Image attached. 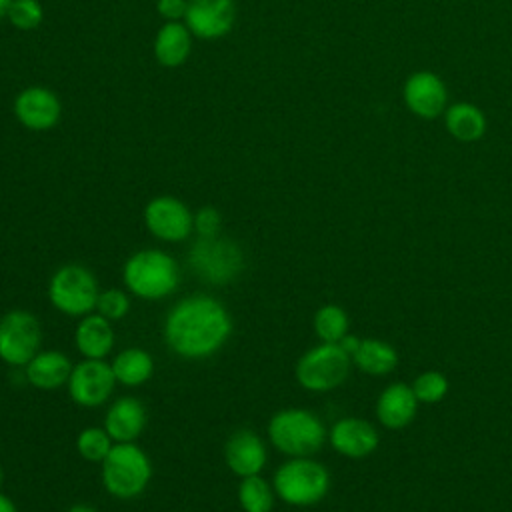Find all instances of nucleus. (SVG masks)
<instances>
[{"label": "nucleus", "mask_w": 512, "mask_h": 512, "mask_svg": "<svg viewBox=\"0 0 512 512\" xmlns=\"http://www.w3.org/2000/svg\"><path fill=\"white\" fill-rule=\"evenodd\" d=\"M228 308L210 294H188L174 302L162 324L164 344L182 360H204L232 336Z\"/></svg>", "instance_id": "obj_1"}, {"label": "nucleus", "mask_w": 512, "mask_h": 512, "mask_svg": "<svg viewBox=\"0 0 512 512\" xmlns=\"http://www.w3.org/2000/svg\"><path fill=\"white\" fill-rule=\"evenodd\" d=\"M122 280L130 296L158 302L180 286V266L172 254L160 248H142L130 254L122 266Z\"/></svg>", "instance_id": "obj_2"}, {"label": "nucleus", "mask_w": 512, "mask_h": 512, "mask_svg": "<svg viewBox=\"0 0 512 512\" xmlns=\"http://www.w3.org/2000/svg\"><path fill=\"white\" fill-rule=\"evenodd\" d=\"M270 444L292 456H312L328 440V432L318 414L306 408H282L272 414L266 426Z\"/></svg>", "instance_id": "obj_3"}, {"label": "nucleus", "mask_w": 512, "mask_h": 512, "mask_svg": "<svg viewBox=\"0 0 512 512\" xmlns=\"http://www.w3.org/2000/svg\"><path fill=\"white\" fill-rule=\"evenodd\" d=\"M272 486L284 504L306 508L324 500L330 490V472L312 456H292L276 468Z\"/></svg>", "instance_id": "obj_4"}, {"label": "nucleus", "mask_w": 512, "mask_h": 512, "mask_svg": "<svg viewBox=\"0 0 512 512\" xmlns=\"http://www.w3.org/2000/svg\"><path fill=\"white\" fill-rule=\"evenodd\" d=\"M100 478L110 496L118 500L136 498L152 480V460L136 442H114L102 460Z\"/></svg>", "instance_id": "obj_5"}, {"label": "nucleus", "mask_w": 512, "mask_h": 512, "mask_svg": "<svg viewBox=\"0 0 512 512\" xmlns=\"http://www.w3.org/2000/svg\"><path fill=\"white\" fill-rule=\"evenodd\" d=\"M46 294L50 304L60 314L70 318H82L96 310L100 286L94 272L86 266L62 264L50 276Z\"/></svg>", "instance_id": "obj_6"}, {"label": "nucleus", "mask_w": 512, "mask_h": 512, "mask_svg": "<svg viewBox=\"0 0 512 512\" xmlns=\"http://www.w3.org/2000/svg\"><path fill=\"white\" fill-rule=\"evenodd\" d=\"M188 266L204 282L226 286L242 274L244 252L230 238H198L188 250Z\"/></svg>", "instance_id": "obj_7"}, {"label": "nucleus", "mask_w": 512, "mask_h": 512, "mask_svg": "<svg viewBox=\"0 0 512 512\" xmlns=\"http://www.w3.org/2000/svg\"><path fill=\"white\" fill-rule=\"evenodd\" d=\"M352 358L330 342L308 348L296 362V382L308 392H328L338 388L350 374Z\"/></svg>", "instance_id": "obj_8"}, {"label": "nucleus", "mask_w": 512, "mask_h": 512, "mask_svg": "<svg viewBox=\"0 0 512 512\" xmlns=\"http://www.w3.org/2000/svg\"><path fill=\"white\" fill-rule=\"evenodd\" d=\"M42 344V326L36 314L12 308L0 316V360L12 368H24Z\"/></svg>", "instance_id": "obj_9"}, {"label": "nucleus", "mask_w": 512, "mask_h": 512, "mask_svg": "<svg viewBox=\"0 0 512 512\" xmlns=\"http://www.w3.org/2000/svg\"><path fill=\"white\" fill-rule=\"evenodd\" d=\"M116 384L108 362L84 358L74 364L66 388L74 404L82 408H98L112 396Z\"/></svg>", "instance_id": "obj_10"}, {"label": "nucleus", "mask_w": 512, "mask_h": 512, "mask_svg": "<svg viewBox=\"0 0 512 512\" xmlns=\"http://www.w3.org/2000/svg\"><path fill=\"white\" fill-rule=\"evenodd\" d=\"M146 230L162 242H182L194 230V214L174 196H156L144 208Z\"/></svg>", "instance_id": "obj_11"}, {"label": "nucleus", "mask_w": 512, "mask_h": 512, "mask_svg": "<svg viewBox=\"0 0 512 512\" xmlns=\"http://www.w3.org/2000/svg\"><path fill=\"white\" fill-rule=\"evenodd\" d=\"M224 462L238 478L260 474L268 462V450L262 436L250 428L232 432L224 444Z\"/></svg>", "instance_id": "obj_12"}, {"label": "nucleus", "mask_w": 512, "mask_h": 512, "mask_svg": "<svg viewBox=\"0 0 512 512\" xmlns=\"http://www.w3.org/2000/svg\"><path fill=\"white\" fill-rule=\"evenodd\" d=\"M330 446L352 460H360L370 456L380 442L378 430L364 418H340L328 430Z\"/></svg>", "instance_id": "obj_13"}, {"label": "nucleus", "mask_w": 512, "mask_h": 512, "mask_svg": "<svg viewBox=\"0 0 512 512\" xmlns=\"http://www.w3.org/2000/svg\"><path fill=\"white\" fill-rule=\"evenodd\" d=\"M186 24L200 38H220L234 24L232 0H190L186 6Z\"/></svg>", "instance_id": "obj_14"}, {"label": "nucleus", "mask_w": 512, "mask_h": 512, "mask_svg": "<svg viewBox=\"0 0 512 512\" xmlns=\"http://www.w3.org/2000/svg\"><path fill=\"white\" fill-rule=\"evenodd\" d=\"M16 118L30 130H48L60 118V102L56 94L42 86L22 90L14 102Z\"/></svg>", "instance_id": "obj_15"}, {"label": "nucleus", "mask_w": 512, "mask_h": 512, "mask_svg": "<svg viewBox=\"0 0 512 512\" xmlns=\"http://www.w3.org/2000/svg\"><path fill=\"white\" fill-rule=\"evenodd\" d=\"M146 422V406L136 396L116 398L104 414V430L114 442H136V438L144 432Z\"/></svg>", "instance_id": "obj_16"}, {"label": "nucleus", "mask_w": 512, "mask_h": 512, "mask_svg": "<svg viewBox=\"0 0 512 512\" xmlns=\"http://www.w3.org/2000/svg\"><path fill=\"white\" fill-rule=\"evenodd\" d=\"M408 108L422 118H436L446 108V86L432 72H416L404 84Z\"/></svg>", "instance_id": "obj_17"}, {"label": "nucleus", "mask_w": 512, "mask_h": 512, "mask_svg": "<svg viewBox=\"0 0 512 512\" xmlns=\"http://www.w3.org/2000/svg\"><path fill=\"white\" fill-rule=\"evenodd\" d=\"M418 412V398L412 386L404 382H394L386 386L376 402L378 422L388 430H400L408 426Z\"/></svg>", "instance_id": "obj_18"}, {"label": "nucleus", "mask_w": 512, "mask_h": 512, "mask_svg": "<svg viewBox=\"0 0 512 512\" xmlns=\"http://www.w3.org/2000/svg\"><path fill=\"white\" fill-rule=\"evenodd\" d=\"M114 328L108 318L98 312H90L78 318L74 328V344L82 358L104 360L114 348Z\"/></svg>", "instance_id": "obj_19"}, {"label": "nucleus", "mask_w": 512, "mask_h": 512, "mask_svg": "<svg viewBox=\"0 0 512 512\" xmlns=\"http://www.w3.org/2000/svg\"><path fill=\"white\" fill-rule=\"evenodd\" d=\"M74 364L60 350H40L26 366L24 378L36 390H56L66 386Z\"/></svg>", "instance_id": "obj_20"}, {"label": "nucleus", "mask_w": 512, "mask_h": 512, "mask_svg": "<svg viewBox=\"0 0 512 512\" xmlns=\"http://www.w3.org/2000/svg\"><path fill=\"white\" fill-rule=\"evenodd\" d=\"M110 368L114 372V378L118 384L126 388H136L146 384L154 374V358L148 350L130 346L120 350L112 362Z\"/></svg>", "instance_id": "obj_21"}, {"label": "nucleus", "mask_w": 512, "mask_h": 512, "mask_svg": "<svg viewBox=\"0 0 512 512\" xmlns=\"http://www.w3.org/2000/svg\"><path fill=\"white\" fill-rule=\"evenodd\" d=\"M352 362L368 376H386L398 366V352L392 344L378 338H362Z\"/></svg>", "instance_id": "obj_22"}, {"label": "nucleus", "mask_w": 512, "mask_h": 512, "mask_svg": "<svg viewBox=\"0 0 512 512\" xmlns=\"http://www.w3.org/2000/svg\"><path fill=\"white\" fill-rule=\"evenodd\" d=\"M154 54L162 66H180L190 54L188 28L178 22H168L160 28L154 40Z\"/></svg>", "instance_id": "obj_23"}, {"label": "nucleus", "mask_w": 512, "mask_h": 512, "mask_svg": "<svg viewBox=\"0 0 512 512\" xmlns=\"http://www.w3.org/2000/svg\"><path fill=\"white\" fill-rule=\"evenodd\" d=\"M446 128L454 138L462 142H474L484 134L486 118L476 106L460 102L446 110Z\"/></svg>", "instance_id": "obj_24"}, {"label": "nucleus", "mask_w": 512, "mask_h": 512, "mask_svg": "<svg viewBox=\"0 0 512 512\" xmlns=\"http://www.w3.org/2000/svg\"><path fill=\"white\" fill-rule=\"evenodd\" d=\"M236 498L244 512H272L276 492L268 480H264L260 474H254L240 478Z\"/></svg>", "instance_id": "obj_25"}, {"label": "nucleus", "mask_w": 512, "mask_h": 512, "mask_svg": "<svg viewBox=\"0 0 512 512\" xmlns=\"http://www.w3.org/2000/svg\"><path fill=\"white\" fill-rule=\"evenodd\" d=\"M348 326H350L348 314L338 304L320 306L312 318V328L320 342L338 344L348 334Z\"/></svg>", "instance_id": "obj_26"}, {"label": "nucleus", "mask_w": 512, "mask_h": 512, "mask_svg": "<svg viewBox=\"0 0 512 512\" xmlns=\"http://www.w3.org/2000/svg\"><path fill=\"white\" fill-rule=\"evenodd\" d=\"M112 446H114V440L104 430V426H88L80 430L76 436V452L86 462L102 464V460L108 456Z\"/></svg>", "instance_id": "obj_27"}, {"label": "nucleus", "mask_w": 512, "mask_h": 512, "mask_svg": "<svg viewBox=\"0 0 512 512\" xmlns=\"http://www.w3.org/2000/svg\"><path fill=\"white\" fill-rule=\"evenodd\" d=\"M448 378L438 370H426L416 376L412 382V390L418 398V402L424 404H436L448 394Z\"/></svg>", "instance_id": "obj_28"}, {"label": "nucleus", "mask_w": 512, "mask_h": 512, "mask_svg": "<svg viewBox=\"0 0 512 512\" xmlns=\"http://www.w3.org/2000/svg\"><path fill=\"white\" fill-rule=\"evenodd\" d=\"M130 306H132V302H130V292L128 290L106 288V290H100L94 312H98L104 318H108L110 322H114V320L126 318L128 312H130Z\"/></svg>", "instance_id": "obj_29"}, {"label": "nucleus", "mask_w": 512, "mask_h": 512, "mask_svg": "<svg viewBox=\"0 0 512 512\" xmlns=\"http://www.w3.org/2000/svg\"><path fill=\"white\" fill-rule=\"evenodd\" d=\"M8 20L20 30H32L42 22V6L36 0H12Z\"/></svg>", "instance_id": "obj_30"}, {"label": "nucleus", "mask_w": 512, "mask_h": 512, "mask_svg": "<svg viewBox=\"0 0 512 512\" xmlns=\"http://www.w3.org/2000/svg\"><path fill=\"white\" fill-rule=\"evenodd\" d=\"M222 230V216L216 208L204 206L194 214V232L198 238H214L220 236Z\"/></svg>", "instance_id": "obj_31"}, {"label": "nucleus", "mask_w": 512, "mask_h": 512, "mask_svg": "<svg viewBox=\"0 0 512 512\" xmlns=\"http://www.w3.org/2000/svg\"><path fill=\"white\" fill-rule=\"evenodd\" d=\"M186 6L184 0H158V12L172 22L186 14Z\"/></svg>", "instance_id": "obj_32"}, {"label": "nucleus", "mask_w": 512, "mask_h": 512, "mask_svg": "<svg viewBox=\"0 0 512 512\" xmlns=\"http://www.w3.org/2000/svg\"><path fill=\"white\" fill-rule=\"evenodd\" d=\"M360 340L362 338H358V336H352V334H346L340 342H338V346L352 358V354L358 350V346H360Z\"/></svg>", "instance_id": "obj_33"}, {"label": "nucleus", "mask_w": 512, "mask_h": 512, "mask_svg": "<svg viewBox=\"0 0 512 512\" xmlns=\"http://www.w3.org/2000/svg\"><path fill=\"white\" fill-rule=\"evenodd\" d=\"M0 512H18L14 500L2 492H0Z\"/></svg>", "instance_id": "obj_34"}, {"label": "nucleus", "mask_w": 512, "mask_h": 512, "mask_svg": "<svg viewBox=\"0 0 512 512\" xmlns=\"http://www.w3.org/2000/svg\"><path fill=\"white\" fill-rule=\"evenodd\" d=\"M66 512H98L94 506L90 504H84V502H78V504H72Z\"/></svg>", "instance_id": "obj_35"}, {"label": "nucleus", "mask_w": 512, "mask_h": 512, "mask_svg": "<svg viewBox=\"0 0 512 512\" xmlns=\"http://www.w3.org/2000/svg\"><path fill=\"white\" fill-rule=\"evenodd\" d=\"M10 4H12V0H0V18L8 14V8H10Z\"/></svg>", "instance_id": "obj_36"}, {"label": "nucleus", "mask_w": 512, "mask_h": 512, "mask_svg": "<svg viewBox=\"0 0 512 512\" xmlns=\"http://www.w3.org/2000/svg\"><path fill=\"white\" fill-rule=\"evenodd\" d=\"M2 484H4V468L0 464V488H2Z\"/></svg>", "instance_id": "obj_37"}]
</instances>
